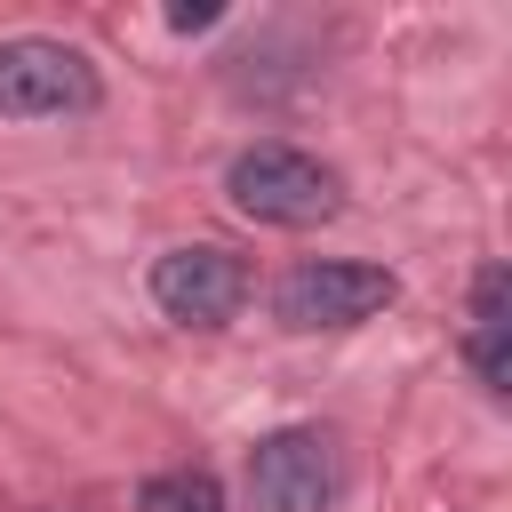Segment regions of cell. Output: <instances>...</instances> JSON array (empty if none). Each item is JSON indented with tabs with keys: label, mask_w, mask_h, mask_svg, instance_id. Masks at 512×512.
Listing matches in <instances>:
<instances>
[{
	"label": "cell",
	"mask_w": 512,
	"mask_h": 512,
	"mask_svg": "<svg viewBox=\"0 0 512 512\" xmlns=\"http://www.w3.org/2000/svg\"><path fill=\"white\" fill-rule=\"evenodd\" d=\"M224 200L248 216V224H280V232H312V224H328L336 208H344V176L320 160V152H304V144H280V136H264V144H248V152H232V168H224Z\"/></svg>",
	"instance_id": "obj_1"
},
{
	"label": "cell",
	"mask_w": 512,
	"mask_h": 512,
	"mask_svg": "<svg viewBox=\"0 0 512 512\" xmlns=\"http://www.w3.org/2000/svg\"><path fill=\"white\" fill-rule=\"evenodd\" d=\"M96 104H104V80L72 40H48V32L0 40V120H72Z\"/></svg>",
	"instance_id": "obj_2"
},
{
	"label": "cell",
	"mask_w": 512,
	"mask_h": 512,
	"mask_svg": "<svg viewBox=\"0 0 512 512\" xmlns=\"http://www.w3.org/2000/svg\"><path fill=\"white\" fill-rule=\"evenodd\" d=\"M392 296H400V280H392L384 264H360V256H312V264L280 272L272 312H280L296 336H320V328H360V320H376Z\"/></svg>",
	"instance_id": "obj_3"
},
{
	"label": "cell",
	"mask_w": 512,
	"mask_h": 512,
	"mask_svg": "<svg viewBox=\"0 0 512 512\" xmlns=\"http://www.w3.org/2000/svg\"><path fill=\"white\" fill-rule=\"evenodd\" d=\"M248 256L216 248V240H184L168 256H152V304L176 320V328H224L240 304H248Z\"/></svg>",
	"instance_id": "obj_4"
},
{
	"label": "cell",
	"mask_w": 512,
	"mask_h": 512,
	"mask_svg": "<svg viewBox=\"0 0 512 512\" xmlns=\"http://www.w3.org/2000/svg\"><path fill=\"white\" fill-rule=\"evenodd\" d=\"M336 440L320 424H280L248 448V504L256 512H328L336 496Z\"/></svg>",
	"instance_id": "obj_5"
},
{
	"label": "cell",
	"mask_w": 512,
	"mask_h": 512,
	"mask_svg": "<svg viewBox=\"0 0 512 512\" xmlns=\"http://www.w3.org/2000/svg\"><path fill=\"white\" fill-rule=\"evenodd\" d=\"M464 360L480 376L488 400L512 392V272L504 264H480L472 272V328H464Z\"/></svg>",
	"instance_id": "obj_6"
},
{
	"label": "cell",
	"mask_w": 512,
	"mask_h": 512,
	"mask_svg": "<svg viewBox=\"0 0 512 512\" xmlns=\"http://www.w3.org/2000/svg\"><path fill=\"white\" fill-rule=\"evenodd\" d=\"M136 504H144V512H232V504H224V480H216L208 464H168V472H152V480L136 488Z\"/></svg>",
	"instance_id": "obj_7"
},
{
	"label": "cell",
	"mask_w": 512,
	"mask_h": 512,
	"mask_svg": "<svg viewBox=\"0 0 512 512\" xmlns=\"http://www.w3.org/2000/svg\"><path fill=\"white\" fill-rule=\"evenodd\" d=\"M224 8H168V32H208Z\"/></svg>",
	"instance_id": "obj_8"
}]
</instances>
